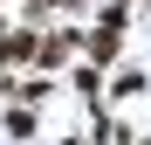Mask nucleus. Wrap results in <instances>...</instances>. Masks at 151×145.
<instances>
[{
	"label": "nucleus",
	"instance_id": "7",
	"mask_svg": "<svg viewBox=\"0 0 151 145\" xmlns=\"http://www.w3.org/2000/svg\"><path fill=\"white\" fill-rule=\"evenodd\" d=\"M144 145H151V138H144Z\"/></svg>",
	"mask_w": 151,
	"mask_h": 145
},
{
	"label": "nucleus",
	"instance_id": "4",
	"mask_svg": "<svg viewBox=\"0 0 151 145\" xmlns=\"http://www.w3.org/2000/svg\"><path fill=\"white\" fill-rule=\"evenodd\" d=\"M48 97H55V83H48V69H41V76H28V83H21V104H48Z\"/></svg>",
	"mask_w": 151,
	"mask_h": 145
},
{
	"label": "nucleus",
	"instance_id": "6",
	"mask_svg": "<svg viewBox=\"0 0 151 145\" xmlns=\"http://www.w3.org/2000/svg\"><path fill=\"white\" fill-rule=\"evenodd\" d=\"M62 145H83V138H62Z\"/></svg>",
	"mask_w": 151,
	"mask_h": 145
},
{
	"label": "nucleus",
	"instance_id": "2",
	"mask_svg": "<svg viewBox=\"0 0 151 145\" xmlns=\"http://www.w3.org/2000/svg\"><path fill=\"white\" fill-rule=\"evenodd\" d=\"M35 48H41V35H35V28H7V35H0V69L35 62Z\"/></svg>",
	"mask_w": 151,
	"mask_h": 145
},
{
	"label": "nucleus",
	"instance_id": "3",
	"mask_svg": "<svg viewBox=\"0 0 151 145\" xmlns=\"http://www.w3.org/2000/svg\"><path fill=\"white\" fill-rule=\"evenodd\" d=\"M7 138H35V104H14L7 111Z\"/></svg>",
	"mask_w": 151,
	"mask_h": 145
},
{
	"label": "nucleus",
	"instance_id": "5",
	"mask_svg": "<svg viewBox=\"0 0 151 145\" xmlns=\"http://www.w3.org/2000/svg\"><path fill=\"white\" fill-rule=\"evenodd\" d=\"M76 90H83L89 104H96V90H103V76H96V62H83V69H76Z\"/></svg>",
	"mask_w": 151,
	"mask_h": 145
},
{
	"label": "nucleus",
	"instance_id": "1",
	"mask_svg": "<svg viewBox=\"0 0 151 145\" xmlns=\"http://www.w3.org/2000/svg\"><path fill=\"white\" fill-rule=\"evenodd\" d=\"M76 48H83V35H76V28H55V35H41V48H35V69H62Z\"/></svg>",
	"mask_w": 151,
	"mask_h": 145
}]
</instances>
